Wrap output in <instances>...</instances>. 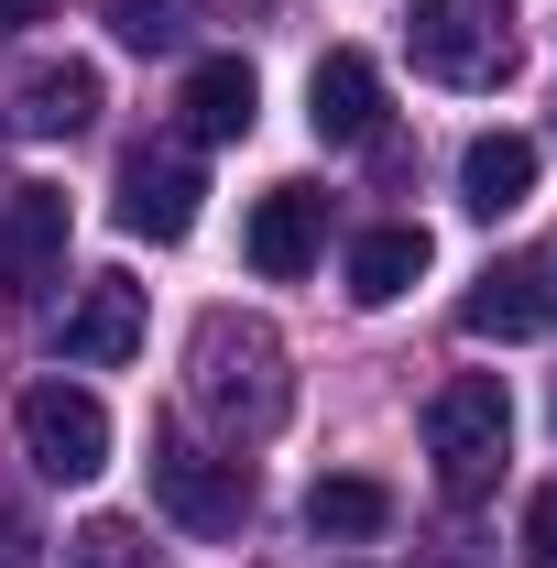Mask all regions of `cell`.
I'll return each instance as SVG.
<instances>
[{"mask_svg": "<svg viewBox=\"0 0 557 568\" xmlns=\"http://www.w3.org/2000/svg\"><path fill=\"white\" fill-rule=\"evenodd\" d=\"M186 394H198V416L241 448V437H274L284 405H295V383H284V339L263 317H241V306H209L198 317V339H186Z\"/></svg>", "mask_w": 557, "mask_h": 568, "instance_id": "cell-1", "label": "cell"}, {"mask_svg": "<svg viewBox=\"0 0 557 568\" xmlns=\"http://www.w3.org/2000/svg\"><path fill=\"white\" fill-rule=\"evenodd\" d=\"M426 459H437V493L448 503H482L492 481H503V459H514V394H503V372L437 383V405H426Z\"/></svg>", "mask_w": 557, "mask_h": 568, "instance_id": "cell-2", "label": "cell"}, {"mask_svg": "<svg viewBox=\"0 0 557 568\" xmlns=\"http://www.w3.org/2000/svg\"><path fill=\"white\" fill-rule=\"evenodd\" d=\"M405 55L437 88H503L525 44H514V11L503 0H416L405 11Z\"/></svg>", "mask_w": 557, "mask_h": 568, "instance_id": "cell-3", "label": "cell"}, {"mask_svg": "<svg viewBox=\"0 0 557 568\" xmlns=\"http://www.w3.org/2000/svg\"><path fill=\"white\" fill-rule=\"evenodd\" d=\"M153 503H164L186 536H241V525H252V459L153 426Z\"/></svg>", "mask_w": 557, "mask_h": 568, "instance_id": "cell-4", "label": "cell"}, {"mask_svg": "<svg viewBox=\"0 0 557 568\" xmlns=\"http://www.w3.org/2000/svg\"><path fill=\"white\" fill-rule=\"evenodd\" d=\"M22 459L44 481H99L110 470V405L88 383H33L22 394Z\"/></svg>", "mask_w": 557, "mask_h": 568, "instance_id": "cell-5", "label": "cell"}, {"mask_svg": "<svg viewBox=\"0 0 557 568\" xmlns=\"http://www.w3.org/2000/svg\"><path fill=\"white\" fill-rule=\"evenodd\" d=\"M67 197L55 186H11L0 197V306H22V295H44V284L67 274Z\"/></svg>", "mask_w": 557, "mask_h": 568, "instance_id": "cell-6", "label": "cell"}, {"mask_svg": "<svg viewBox=\"0 0 557 568\" xmlns=\"http://www.w3.org/2000/svg\"><path fill=\"white\" fill-rule=\"evenodd\" d=\"M198 153H175V142H142V153H121V230L132 241H186L198 230Z\"/></svg>", "mask_w": 557, "mask_h": 568, "instance_id": "cell-7", "label": "cell"}, {"mask_svg": "<svg viewBox=\"0 0 557 568\" xmlns=\"http://www.w3.org/2000/svg\"><path fill=\"white\" fill-rule=\"evenodd\" d=\"M306 121H317V142H383V67L361 44H328L306 77Z\"/></svg>", "mask_w": 557, "mask_h": 568, "instance_id": "cell-8", "label": "cell"}, {"mask_svg": "<svg viewBox=\"0 0 557 568\" xmlns=\"http://www.w3.org/2000/svg\"><path fill=\"white\" fill-rule=\"evenodd\" d=\"M317 241H328V197H317V186H274V197L252 209V230H241V252H252L263 284H295L317 263Z\"/></svg>", "mask_w": 557, "mask_h": 568, "instance_id": "cell-9", "label": "cell"}, {"mask_svg": "<svg viewBox=\"0 0 557 568\" xmlns=\"http://www.w3.org/2000/svg\"><path fill=\"white\" fill-rule=\"evenodd\" d=\"M55 351L77 361V372H110V361L142 351V284L132 274H88V295L67 306V339Z\"/></svg>", "mask_w": 557, "mask_h": 568, "instance_id": "cell-10", "label": "cell"}, {"mask_svg": "<svg viewBox=\"0 0 557 568\" xmlns=\"http://www.w3.org/2000/svg\"><path fill=\"white\" fill-rule=\"evenodd\" d=\"M547 317H557V274L547 263H492V274L470 284V306H459L470 339H536Z\"/></svg>", "mask_w": 557, "mask_h": 568, "instance_id": "cell-11", "label": "cell"}, {"mask_svg": "<svg viewBox=\"0 0 557 568\" xmlns=\"http://www.w3.org/2000/svg\"><path fill=\"white\" fill-rule=\"evenodd\" d=\"M525 197H536V142L525 132H482L459 153V209L470 219H514Z\"/></svg>", "mask_w": 557, "mask_h": 568, "instance_id": "cell-12", "label": "cell"}, {"mask_svg": "<svg viewBox=\"0 0 557 568\" xmlns=\"http://www.w3.org/2000/svg\"><path fill=\"white\" fill-rule=\"evenodd\" d=\"M263 121V77L241 67V55H198L186 67V132L198 142H241Z\"/></svg>", "mask_w": 557, "mask_h": 568, "instance_id": "cell-13", "label": "cell"}, {"mask_svg": "<svg viewBox=\"0 0 557 568\" xmlns=\"http://www.w3.org/2000/svg\"><path fill=\"white\" fill-rule=\"evenodd\" d=\"M11 110H22V132H33V142L88 132V121H99V67H77V55H67V67H33Z\"/></svg>", "mask_w": 557, "mask_h": 568, "instance_id": "cell-14", "label": "cell"}, {"mask_svg": "<svg viewBox=\"0 0 557 568\" xmlns=\"http://www.w3.org/2000/svg\"><path fill=\"white\" fill-rule=\"evenodd\" d=\"M416 274H426V230H405V219L350 241V306H394Z\"/></svg>", "mask_w": 557, "mask_h": 568, "instance_id": "cell-15", "label": "cell"}, {"mask_svg": "<svg viewBox=\"0 0 557 568\" xmlns=\"http://www.w3.org/2000/svg\"><path fill=\"white\" fill-rule=\"evenodd\" d=\"M306 525H317V536H383V525H394V493H383V481H317V493H306Z\"/></svg>", "mask_w": 557, "mask_h": 568, "instance_id": "cell-16", "label": "cell"}, {"mask_svg": "<svg viewBox=\"0 0 557 568\" xmlns=\"http://www.w3.org/2000/svg\"><path fill=\"white\" fill-rule=\"evenodd\" d=\"M110 33H121L132 55H175V44L198 33V0H110Z\"/></svg>", "mask_w": 557, "mask_h": 568, "instance_id": "cell-17", "label": "cell"}, {"mask_svg": "<svg viewBox=\"0 0 557 568\" xmlns=\"http://www.w3.org/2000/svg\"><path fill=\"white\" fill-rule=\"evenodd\" d=\"M67 568H153V558H142V536L121 525V514H99V525H77Z\"/></svg>", "mask_w": 557, "mask_h": 568, "instance_id": "cell-18", "label": "cell"}, {"mask_svg": "<svg viewBox=\"0 0 557 568\" xmlns=\"http://www.w3.org/2000/svg\"><path fill=\"white\" fill-rule=\"evenodd\" d=\"M0 568H44V536H33L22 503H0Z\"/></svg>", "mask_w": 557, "mask_h": 568, "instance_id": "cell-19", "label": "cell"}, {"mask_svg": "<svg viewBox=\"0 0 557 568\" xmlns=\"http://www.w3.org/2000/svg\"><path fill=\"white\" fill-rule=\"evenodd\" d=\"M525 558H536V568H557V481L525 503Z\"/></svg>", "mask_w": 557, "mask_h": 568, "instance_id": "cell-20", "label": "cell"}, {"mask_svg": "<svg viewBox=\"0 0 557 568\" xmlns=\"http://www.w3.org/2000/svg\"><path fill=\"white\" fill-rule=\"evenodd\" d=\"M22 22H44V0H0V33H22Z\"/></svg>", "mask_w": 557, "mask_h": 568, "instance_id": "cell-21", "label": "cell"}]
</instances>
